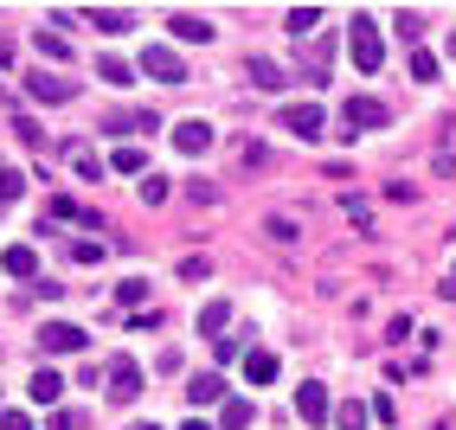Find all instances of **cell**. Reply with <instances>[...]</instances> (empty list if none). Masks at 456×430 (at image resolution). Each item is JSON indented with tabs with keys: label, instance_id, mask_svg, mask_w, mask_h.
<instances>
[{
	"label": "cell",
	"instance_id": "obj_6",
	"mask_svg": "<svg viewBox=\"0 0 456 430\" xmlns=\"http://www.w3.org/2000/svg\"><path fill=\"white\" fill-rule=\"evenodd\" d=\"M39 347H45V353H84L90 334H84L77 321H45V328H39Z\"/></svg>",
	"mask_w": 456,
	"mask_h": 430
},
{
	"label": "cell",
	"instance_id": "obj_33",
	"mask_svg": "<svg viewBox=\"0 0 456 430\" xmlns=\"http://www.w3.org/2000/svg\"><path fill=\"white\" fill-rule=\"evenodd\" d=\"M0 430H33V418H26V411H7V405H0Z\"/></svg>",
	"mask_w": 456,
	"mask_h": 430
},
{
	"label": "cell",
	"instance_id": "obj_17",
	"mask_svg": "<svg viewBox=\"0 0 456 430\" xmlns=\"http://www.w3.org/2000/svg\"><path fill=\"white\" fill-rule=\"evenodd\" d=\"M245 77H251L257 90H283V84H289L277 65H270V58H245Z\"/></svg>",
	"mask_w": 456,
	"mask_h": 430
},
{
	"label": "cell",
	"instance_id": "obj_34",
	"mask_svg": "<svg viewBox=\"0 0 456 430\" xmlns=\"http://www.w3.org/2000/svg\"><path fill=\"white\" fill-rule=\"evenodd\" d=\"M45 430H77V418H71V411H52V418H45Z\"/></svg>",
	"mask_w": 456,
	"mask_h": 430
},
{
	"label": "cell",
	"instance_id": "obj_15",
	"mask_svg": "<svg viewBox=\"0 0 456 430\" xmlns=\"http://www.w3.org/2000/svg\"><path fill=\"white\" fill-rule=\"evenodd\" d=\"M251 418H257L251 398H225L219 405V430H251Z\"/></svg>",
	"mask_w": 456,
	"mask_h": 430
},
{
	"label": "cell",
	"instance_id": "obj_35",
	"mask_svg": "<svg viewBox=\"0 0 456 430\" xmlns=\"http://www.w3.org/2000/svg\"><path fill=\"white\" fill-rule=\"evenodd\" d=\"M0 65H13V39H0Z\"/></svg>",
	"mask_w": 456,
	"mask_h": 430
},
{
	"label": "cell",
	"instance_id": "obj_2",
	"mask_svg": "<svg viewBox=\"0 0 456 430\" xmlns=\"http://www.w3.org/2000/svg\"><path fill=\"white\" fill-rule=\"evenodd\" d=\"M386 122H392V110L379 97H347L341 103V135H367V129H386Z\"/></svg>",
	"mask_w": 456,
	"mask_h": 430
},
{
	"label": "cell",
	"instance_id": "obj_9",
	"mask_svg": "<svg viewBox=\"0 0 456 430\" xmlns=\"http://www.w3.org/2000/svg\"><path fill=\"white\" fill-rule=\"evenodd\" d=\"M174 148H180V155H206V148H212V122H200V116L174 122Z\"/></svg>",
	"mask_w": 456,
	"mask_h": 430
},
{
	"label": "cell",
	"instance_id": "obj_10",
	"mask_svg": "<svg viewBox=\"0 0 456 430\" xmlns=\"http://www.w3.org/2000/svg\"><path fill=\"white\" fill-rule=\"evenodd\" d=\"M0 270L7 276H39V251L33 244H7V251H0Z\"/></svg>",
	"mask_w": 456,
	"mask_h": 430
},
{
	"label": "cell",
	"instance_id": "obj_37",
	"mask_svg": "<svg viewBox=\"0 0 456 430\" xmlns=\"http://www.w3.org/2000/svg\"><path fill=\"white\" fill-rule=\"evenodd\" d=\"M129 430H161V424H129Z\"/></svg>",
	"mask_w": 456,
	"mask_h": 430
},
{
	"label": "cell",
	"instance_id": "obj_27",
	"mask_svg": "<svg viewBox=\"0 0 456 430\" xmlns=\"http://www.w3.org/2000/svg\"><path fill=\"white\" fill-rule=\"evenodd\" d=\"M110 167H116V174H142V148H116Z\"/></svg>",
	"mask_w": 456,
	"mask_h": 430
},
{
	"label": "cell",
	"instance_id": "obj_7",
	"mask_svg": "<svg viewBox=\"0 0 456 430\" xmlns=\"http://www.w3.org/2000/svg\"><path fill=\"white\" fill-rule=\"evenodd\" d=\"M26 97H33V103H71L77 84L58 77V71H33V77H26Z\"/></svg>",
	"mask_w": 456,
	"mask_h": 430
},
{
	"label": "cell",
	"instance_id": "obj_5",
	"mask_svg": "<svg viewBox=\"0 0 456 430\" xmlns=\"http://www.w3.org/2000/svg\"><path fill=\"white\" fill-rule=\"evenodd\" d=\"M103 392L116 398V405L142 398V366H135V360H110V373H103Z\"/></svg>",
	"mask_w": 456,
	"mask_h": 430
},
{
	"label": "cell",
	"instance_id": "obj_11",
	"mask_svg": "<svg viewBox=\"0 0 456 430\" xmlns=\"http://www.w3.org/2000/svg\"><path fill=\"white\" fill-rule=\"evenodd\" d=\"M167 26H174V39H187V45H206L212 39V20H200V13H174Z\"/></svg>",
	"mask_w": 456,
	"mask_h": 430
},
{
	"label": "cell",
	"instance_id": "obj_12",
	"mask_svg": "<svg viewBox=\"0 0 456 430\" xmlns=\"http://www.w3.org/2000/svg\"><path fill=\"white\" fill-rule=\"evenodd\" d=\"M187 398H193V405H225V379L219 373H193Z\"/></svg>",
	"mask_w": 456,
	"mask_h": 430
},
{
	"label": "cell",
	"instance_id": "obj_14",
	"mask_svg": "<svg viewBox=\"0 0 456 430\" xmlns=\"http://www.w3.org/2000/svg\"><path fill=\"white\" fill-rule=\"evenodd\" d=\"M245 379H251V385H270V379H277V353H270V347H251V353H245Z\"/></svg>",
	"mask_w": 456,
	"mask_h": 430
},
{
	"label": "cell",
	"instance_id": "obj_20",
	"mask_svg": "<svg viewBox=\"0 0 456 430\" xmlns=\"http://www.w3.org/2000/svg\"><path fill=\"white\" fill-rule=\"evenodd\" d=\"M97 77L123 90V84H135V65H123V58H97Z\"/></svg>",
	"mask_w": 456,
	"mask_h": 430
},
{
	"label": "cell",
	"instance_id": "obj_13",
	"mask_svg": "<svg viewBox=\"0 0 456 430\" xmlns=\"http://www.w3.org/2000/svg\"><path fill=\"white\" fill-rule=\"evenodd\" d=\"M26 392H33V405H58V392H65V373H52V366H39V373H33V385H26Z\"/></svg>",
	"mask_w": 456,
	"mask_h": 430
},
{
	"label": "cell",
	"instance_id": "obj_8",
	"mask_svg": "<svg viewBox=\"0 0 456 430\" xmlns=\"http://www.w3.org/2000/svg\"><path fill=\"white\" fill-rule=\"evenodd\" d=\"M296 411H302V424H315V430H322V424L334 418V405H328V385H322V379L296 385Z\"/></svg>",
	"mask_w": 456,
	"mask_h": 430
},
{
	"label": "cell",
	"instance_id": "obj_29",
	"mask_svg": "<svg viewBox=\"0 0 456 430\" xmlns=\"http://www.w3.org/2000/svg\"><path fill=\"white\" fill-rule=\"evenodd\" d=\"M161 199H167V180L148 174V180H142V206H161Z\"/></svg>",
	"mask_w": 456,
	"mask_h": 430
},
{
	"label": "cell",
	"instance_id": "obj_26",
	"mask_svg": "<svg viewBox=\"0 0 456 430\" xmlns=\"http://www.w3.org/2000/svg\"><path fill=\"white\" fill-rule=\"evenodd\" d=\"M411 77H418V84H431V77H437V58H431V52H424V45L411 52Z\"/></svg>",
	"mask_w": 456,
	"mask_h": 430
},
{
	"label": "cell",
	"instance_id": "obj_30",
	"mask_svg": "<svg viewBox=\"0 0 456 430\" xmlns=\"http://www.w3.org/2000/svg\"><path fill=\"white\" fill-rule=\"evenodd\" d=\"M20 193H26V180H20V174H13V167H0V199H7V206H13V199H20Z\"/></svg>",
	"mask_w": 456,
	"mask_h": 430
},
{
	"label": "cell",
	"instance_id": "obj_18",
	"mask_svg": "<svg viewBox=\"0 0 456 430\" xmlns=\"http://www.w3.org/2000/svg\"><path fill=\"white\" fill-rule=\"evenodd\" d=\"M90 26H97V33H129L135 20H129L123 7H90Z\"/></svg>",
	"mask_w": 456,
	"mask_h": 430
},
{
	"label": "cell",
	"instance_id": "obj_32",
	"mask_svg": "<svg viewBox=\"0 0 456 430\" xmlns=\"http://www.w3.org/2000/svg\"><path fill=\"white\" fill-rule=\"evenodd\" d=\"M341 206H347V219H354V225H367V219H373V212H367V199H360V193H347Z\"/></svg>",
	"mask_w": 456,
	"mask_h": 430
},
{
	"label": "cell",
	"instance_id": "obj_1",
	"mask_svg": "<svg viewBox=\"0 0 456 430\" xmlns=\"http://www.w3.org/2000/svg\"><path fill=\"white\" fill-rule=\"evenodd\" d=\"M347 52H354V65L360 71H379L386 65V39H379V26H373V13H354V26H347Z\"/></svg>",
	"mask_w": 456,
	"mask_h": 430
},
{
	"label": "cell",
	"instance_id": "obj_22",
	"mask_svg": "<svg viewBox=\"0 0 456 430\" xmlns=\"http://www.w3.org/2000/svg\"><path fill=\"white\" fill-rule=\"evenodd\" d=\"M264 231L277 238V244H296V231H302V225L289 219V212H270V219H264Z\"/></svg>",
	"mask_w": 456,
	"mask_h": 430
},
{
	"label": "cell",
	"instance_id": "obj_36",
	"mask_svg": "<svg viewBox=\"0 0 456 430\" xmlns=\"http://www.w3.org/2000/svg\"><path fill=\"white\" fill-rule=\"evenodd\" d=\"M180 430H212V424H206V418H187V424H180Z\"/></svg>",
	"mask_w": 456,
	"mask_h": 430
},
{
	"label": "cell",
	"instance_id": "obj_19",
	"mask_svg": "<svg viewBox=\"0 0 456 430\" xmlns=\"http://www.w3.org/2000/svg\"><path fill=\"white\" fill-rule=\"evenodd\" d=\"M283 26H289V39H309L315 26H322V7H289V20H283Z\"/></svg>",
	"mask_w": 456,
	"mask_h": 430
},
{
	"label": "cell",
	"instance_id": "obj_28",
	"mask_svg": "<svg viewBox=\"0 0 456 430\" xmlns=\"http://www.w3.org/2000/svg\"><path fill=\"white\" fill-rule=\"evenodd\" d=\"M399 33H405V39H411V52H418V39H424V13H411V7H405V13H399Z\"/></svg>",
	"mask_w": 456,
	"mask_h": 430
},
{
	"label": "cell",
	"instance_id": "obj_21",
	"mask_svg": "<svg viewBox=\"0 0 456 430\" xmlns=\"http://www.w3.org/2000/svg\"><path fill=\"white\" fill-rule=\"evenodd\" d=\"M367 418H373V411L360 405V398H347V405L334 411V430H367Z\"/></svg>",
	"mask_w": 456,
	"mask_h": 430
},
{
	"label": "cell",
	"instance_id": "obj_24",
	"mask_svg": "<svg viewBox=\"0 0 456 430\" xmlns=\"http://www.w3.org/2000/svg\"><path fill=\"white\" fill-rule=\"evenodd\" d=\"M71 167H77L84 180H103V161H97V155H90V148H84V142L71 148Z\"/></svg>",
	"mask_w": 456,
	"mask_h": 430
},
{
	"label": "cell",
	"instance_id": "obj_23",
	"mask_svg": "<svg viewBox=\"0 0 456 430\" xmlns=\"http://www.w3.org/2000/svg\"><path fill=\"white\" fill-rule=\"evenodd\" d=\"M116 302H123V309H142V302H148V283H142V276H129V283H116Z\"/></svg>",
	"mask_w": 456,
	"mask_h": 430
},
{
	"label": "cell",
	"instance_id": "obj_31",
	"mask_svg": "<svg viewBox=\"0 0 456 430\" xmlns=\"http://www.w3.org/2000/svg\"><path fill=\"white\" fill-rule=\"evenodd\" d=\"M180 276H187V283H200V276H212V257H180Z\"/></svg>",
	"mask_w": 456,
	"mask_h": 430
},
{
	"label": "cell",
	"instance_id": "obj_25",
	"mask_svg": "<svg viewBox=\"0 0 456 430\" xmlns=\"http://www.w3.org/2000/svg\"><path fill=\"white\" fill-rule=\"evenodd\" d=\"M33 45H39V58H58V65H65V58H71V45L58 39V33H33Z\"/></svg>",
	"mask_w": 456,
	"mask_h": 430
},
{
	"label": "cell",
	"instance_id": "obj_3",
	"mask_svg": "<svg viewBox=\"0 0 456 430\" xmlns=\"http://www.w3.org/2000/svg\"><path fill=\"white\" fill-rule=\"evenodd\" d=\"M283 129L296 135V142H322L328 135V116H322V103H283Z\"/></svg>",
	"mask_w": 456,
	"mask_h": 430
},
{
	"label": "cell",
	"instance_id": "obj_4",
	"mask_svg": "<svg viewBox=\"0 0 456 430\" xmlns=\"http://www.w3.org/2000/svg\"><path fill=\"white\" fill-rule=\"evenodd\" d=\"M142 71L155 77V84H187V58H180L174 45H148L142 52Z\"/></svg>",
	"mask_w": 456,
	"mask_h": 430
},
{
	"label": "cell",
	"instance_id": "obj_16",
	"mask_svg": "<svg viewBox=\"0 0 456 430\" xmlns=\"http://www.w3.org/2000/svg\"><path fill=\"white\" fill-rule=\"evenodd\" d=\"M225 321H232V302H206V309H200V334H206V341H225Z\"/></svg>",
	"mask_w": 456,
	"mask_h": 430
}]
</instances>
